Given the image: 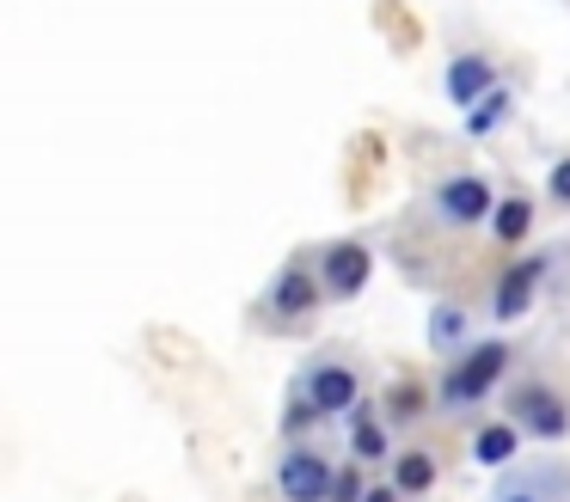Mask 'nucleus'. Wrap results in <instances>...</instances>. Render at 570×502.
Returning <instances> with one entry per match:
<instances>
[{
    "label": "nucleus",
    "mask_w": 570,
    "mask_h": 502,
    "mask_svg": "<svg viewBox=\"0 0 570 502\" xmlns=\"http://www.w3.org/2000/svg\"><path fill=\"white\" fill-rule=\"evenodd\" d=\"M399 496H405L399 484H368V496H362V502H399Z\"/></svg>",
    "instance_id": "nucleus-21"
},
{
    "label": "nucleus",
    "mask_w": 570,
    "mask_h": 502,
    "mask_svg": "<svg viewBox=\"0 0 570 502\" xmlns=\"http://www.w3.org/2000/svg\"><path fill=\"white\" fill-rule=\"evenodd\" d=\"M368 496V478H362V460L337 465V484H332V502H362Z\"/></svg>",
    "instance_id": "nucleus-18"
},
{
    "label": "nucleus",
    "mask_w": 570,
    "mask_h": 502,
    "mask_svg": "<svg viewBox=\"0 0 570 502\" xmlns=\"http://www.w3.org/2000/svg\"><path fill=\"white\" fill-rule=\"evenodd\" d=\"M533 233V196H497V215H491V239L497 245H521Z\"/></svg>",
    "instance_id": "nucleus-13"
},
{
    "label": "nucleus",
    "mask_w": 570,
    "mask_h": 502,
    "mask_svg": "<svg viewBox=\"0 0 570 502\" xmlns=\"http://www.w3.org/2000/svg\"><path fill=\"white\" fill-rule=\"evenodd\" d=\"M301 392H307L313 404H320V416H350L362 404V374L350 362H337V355H320V362H307V374L295 380Z\"/></svg>",
    "instance_id": "nucleus-6"
},
{
    "label": "nucleus",
    "mask_w": 570,
    "mask_h": 502,
    "mask_svg": "<svg viewBox=\"0 0 570 502\" xmlns=\"http://www.w3.org/2000/svg\"><path fill=\"white\" fill-rule=\"evenodd\" d=\"M320 301H325L320 264H301V257H288V264L276 269V282H271V313H283V318H307Z\"/></svg>",
    "instance_id": "nucleus-8"
},
{
    "label": "nucleus",
    "mask_w": 570,
    "mask_h": 502,
    "mask_svg": "<svg viewBox=\"0 0 570 502\" xmlns=\"http://www.w3.org/2000/svg\"><path fill=\"white\" fill-rule=\"evenodd\" d=\"M509 117H515V92H509V86H497L491 98H479V105L466 110V135H472V141H491V135L509 129Z\"/></svg>",
    "instance_id": "nucleus-12"
},
{
    "label": "nucleus",
    "mask_w": 570,
    "mask_h": 502,
    "mask_svg": "<svg viewBox=\"0 0 570 502\" xmlns=\"http://www.w3.org/2000/svg\"><path fill=\"white\" fill-rule=\"evenodd\" d=\"M546 276H552V257H546V252L515 257V264L497 276V294H491V318H497V325H515V318H528L533 301H540V288H546Z\"/></svg>",
    "instance_id": "nucleus-4"
},
{
    "label": "nucleus",
    "mask_w": 570,
    "mask_h": 502,
    "mask_svg": "<svg viewBox=\"0 0 570 502\" xmlns=\"http://www.w3.org/2000/svg\"><path fill=\"white\" fill-rule=\"evenodd\" d=\"M509 423L521 429V435H533V441H564L570 435V404L558 398L552 386H540V380H521L515 392H509Z\"/></svg>",
    "instance_id": "nucleus-2"
},
{
    "label": "nucleus",
    "mask_w": 570,
    "mask_h": 502,
    "mask_svg": "<svg viewBox=\"0 0 570 502\" xmlns=\"http://www.w3.org/2000/svg\"><path fill=\"white\" fill-rule=\"evenodd\" d=\"M344 423H350V453H356L362 465L393 460V423H386V411H374V398H362Z\"/></svg>",
    "instance_id": "nucleus-10"
},
{
    "label": "nucleus",
    "mask_w": 570,
    "mask_h": 502,
    "mask_svg": "<svg viewBox=\"0 0 570 502\" xmlns=\"http://www.w3.org/2000/svg\"><path fill=\"white\" fill-rule=\"evenodd\" d=\"M430 215L442 220V227H479V220L497 215V196H491V184H484L479 171H454V178L435 184Z\"/></svg>",
    "instance_id": "nucleus-5"
},
{
    "label": "nucleus",
    "mask_w": 570,
    "mask_h": 502,
    "mask_svg": "<svg viewBox=\"0 0 570 502\" xmlns=\"http://www.w3.org/2000/svg\"><path fill=\"white\" fill-rule=\"evenodd\" d=\"M497 68H491V56H448V68H442V92H448V105L460 110V117H466L472 105H479V98H491L497 92Z\"/></svg>",
    "instance_id": "nucleus-9"
},
{
    "label": "nucleus",
    "mask_w": 570,
    "mask_h": 502,
    "mask_svg": "<svg viewBox=\"0 0 570 502\" xmlns=\"http://www.w3.org/2000/svg\"><path fill=\"white\" fill-rule=\"evenodd\" d=\"M332 484H337V465L325 453H313L307 441L283 447V460H276V496L283 502H332Z\"/></svg>",
    "instance_id": "nucleus-3"
},
{
    "label": "nucleus",
    "mask_w": 570,
    "mask_h": 502,
    "mask_svg": "<svg viewBox=\"0 0 570 502\" xmlns=\"http://www.w3.org/2000/svg\"><path fill=\"white\" fill-rule=\"evenodd\" d=\"M313 423H320V404L295 386V392H288V411H283V429H288V435H307Z\"/></svg>",
    "instance_id": "nucleus-17"
},
{
    "label": "nucleus",
    "mask_w": 570,
    "mask_h": 502,
    "mask_svg": "<svg viewBox=\"0 0 570 502\" xmlns=\"http://www.w3.org/2000/svg\"><path fill=\"white\" fill-rule=\"evenodd\" d=\"M546 196H552V203H558V208H570V154H564V159H558V166H552V171H546Z\"/></svg>",
    "instance_id": "nucleus-19"
},
{
    "label": "nucleus",
    "mask_w": 570,
    "mask_h": 502,
    "mask_svg": "<svg viewBox=\"0 0 570 502\" xmlns=\"http://www.w3.org/2000/svg\"><path fill=\"white\" fill-rule=\"evenodd\" d=\"M374 276V252L356 239H337L320 252V282H325V301H356Z\"/></svg>",
    "instance_id": "nucleus-7"
},
{
    "label": "nucleus",
    "mask_w": 570,
    "mask_h": 502,
    "mask_svg": "<svg viewBox=\"0 0 570 502\" xmlns=\"http://www.w3.org/2000/svg\"><path fill=\"white\" fill-rule=\"evenodd\" d=\"M491 502H558V496H540V490H515V484H497Z\"/></svg>",
    "instance_id": "nucleus-20"
},
{
    "label": "nucleus",
    "mask_w": 570,
    "mask_h": 502,
    "mask_svg": "<svg viewBox=\"0 0 570 502\" xmlns=\"http://www.w3.org/2000/svg\"><path fill=\"white\" fill-rule=\"evenodd\" d=\"M472 465H484V472H509V465H515V453H521V429L509 423H479L472 429Z\"/></svg>",
    "instance_id": "nucleus-11"
},
{
    "label": "nucleus",
    "mask_w": 570,
    "mask_h": 502,
    "mask_svg": "<svg viewBox=\"0 0 570 502\" xmlns=\"http://www.w3.org/2000/svg\"><path fill=\"white\" fill-rule=\"evenodd\" d=\"M393 484L405 490V496H430V484H435V460L423 447H399L393 453Z\"/></svg>",
    "instance_id": "nucleus-14"
},
{
    "label": "nucleus",
    "mask_w": 570,
    "mask_h": 502,
    "mask_svg": "<svg viewBox=\"0 0 570 502\" xmlns=\"http://www.w3.org/2000/svg\"><path fill=\"white\" fill-rule=\"evenodd\" d=\"M430 343H435V350H466V313H460V306H435V313H430Z\"/></svg>",
    "instance_id": "nucleus-15"
},
{
    "label": "nucleus",
    "mask_w": 570,
    "mask_h": 502,
    "mask_svg": "<svg viewBox=\"0 0 570 502\" xmlns=\"http://www.w3.org/2000/svg\"><path fill=\"white\" fill-rule=\"evenodd\" d=\"M509 362H515V350H509L503 337L466 343V350H460L454 362L442 367V386H435V411H442V416H466V411H479V404L491 398L497 386H503Z\"/></svg>",
    "instance_id": "nucleus-1"
},
{
    "label": "nucleus",
    "mask_w": 570,
    "mask_h": 502,
    "mask_svg": "<svg viewBox=\"0 0 570 502\" xmlns=\"http://www.w3.org/2000/svg\"><path fill=\"white\" fill-rule=\"evenodd\" d=\"M423 411H430V404H423V392L411 386V380H399V386L386 392V423H417Z\"/></svg>",
    "instance_id": "nucleus-16"
}]
</instances>
